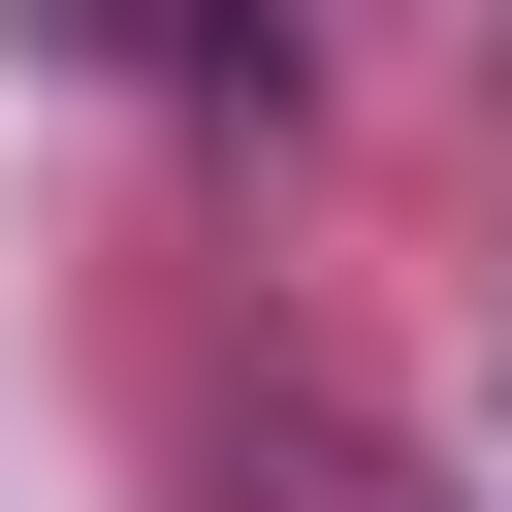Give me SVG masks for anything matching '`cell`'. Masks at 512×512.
Wrapping results in <instances>:
<instances>
[]
</instances>
